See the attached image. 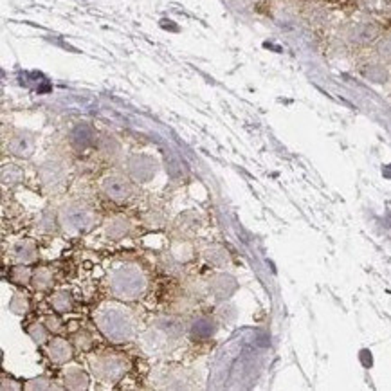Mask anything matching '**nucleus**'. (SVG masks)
<instances>
[{
	"label": "nucleus",
	"instance_id": "f257e3e1",
	"mask_svg": "<svg viewBox=\"0 0 391 391\" xmlns=\"http://www.w3.org/2000/svg\"><path fill=\"white\" fill-rule=\"evenodd\" d=\"M101 188L103 191H105L106 197L112 198V200L116 202L126 200V198H130V195H132V186H130L128 181H126L125 177H121V175L105 177L101 183Z\"/></svg>",
	"mask_w": 391,
	"mask_h": 391
},
{
	"label": "nucleus",
	"instance_id": "f03ea898",
	"mask_svg": "<svg viewBox=\"0 0 391 391\" xmlns=\"http://www.w3.org/2000/svg\"><path fill=\"white\" fill-rule=\"evenodd\" d=\"M65 225L68 224V228L76 229V231H83L85 228H88L92 222V213L88 211V208L83 205H74V208H68V211L64 213Z\"/></svg>",
	"mask_w": 391,
	"mask_h": 391
},
{
	"label": "nucleus",
	"instance_id": "7ed1b4c3",
	"mask_svg": "<svg viewBox=\"0 0 391 391\" xmlns=\"http://www.w3.org/2000/svg\"><path fill=\"white\" fill-rule=\"evenodd\" d=\"M34 143L33 137L26 136V133H19L11 139V152L19 157H29L33 153Z\"/></svg>",
	"mask_w": 391,
	"mask_h": 391
},
{
	"label": "nucleus",
	"instance_id": "20e7f679",
	"mask_svg": "<svg viewBox=\"0 0 391 391\" xmlns=\"http://www.w3.org/2000/svg\"><path fill=\"white\" fill-rule=\"evenodd\" d=\"M49 355L56 362L68 361L71 359V346L65 339H54L53 342H49Z\"/></svg>",
	"mask_w": 391,
	"mask_h": 391
},
{
	"label": "nucleus",
	"instance_id": "39448f33",
	"mask_svg": "<svg viewBox=\"0 0 391 391\" xmlns=\"http://www.w3.org/2000/svg\"><path fill=\"white\" fill-rule=\"evenodd\" d=\"M53 305H54V307H56V310L67 312V310H71V307H73V301H71V298H68V294L58 293L56 296H54Z\"/></svg>",
	"mask_w": 391,
	"mask_h": 391
}]
</instances>
